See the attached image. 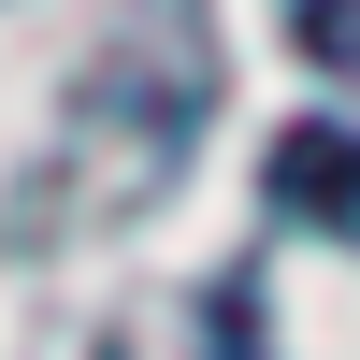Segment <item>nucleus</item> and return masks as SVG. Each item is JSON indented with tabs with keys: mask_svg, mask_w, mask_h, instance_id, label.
I'll return each mask as SVG.
<instances>
[{
	"mask_svg": "<svg viewBox=\"0 0 360 360\" xmlns=\"http://www.w3.org/2000/svg\"><path fill=\"white\" fill-rule=\"evenodd\" d=\"M259 188H274V217L303 231H360V130H274V159H259Z\"/></svg>",
	"mask_w": 360,
	"mask_h": 360,
	"instance_id": "f257e3e1",
	"label": "nucleus"
},
{
	"mask_svg": "<svg viewBox=\"0 0 360 360\" xmlns=\"http://www.w3.org/2000/svg\"><path fill=\"white\" fill-rule=\"evenodd\" d=\"M288 44L332 58V72H360V0H288Z\"/></svg>",
	"mask_w": 360,
	"mask_h": 360,
	"instance_id": "f03ea898",
	"label": "nucleus"
}]
</instances>
